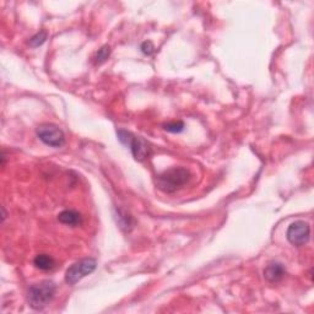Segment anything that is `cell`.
<instances>
[{
    "mask_svg": "<svg viewBox=\"0 0 314 314\" xmlns=\"http://www.w3.org/2000/svg\"><path fill=\"white\" fill-rule=\"evenodd\" d=\"M117 136H118L119 141H121V143L125 146L130 145L131 140H133V138H134L133 134L129 133V131H126V130H123V129H121V130L117 131Z\"/></svg>",
    "mask_w": 314,
    "mask_h": 314,
    "instance_id": "5bb4252c",
    "label": "cell"
},
{
    "mask_svg": "<svg viewBox=\"0 0 314 314\" xmlns=\"http://www.w3.org/2000/svg\"><path fill=\"white\" fill-rule=\"evenodd\" d=\"M96 266L97 262L94 258H85L74 263L65 272V282L69 285H75L87 275L92 274L96 270Z\"/></svg>",
    "mask_w": 314,
    "mask_h": 314,
    "instance_id": "3957f363",
    "label": "cell"
},
{
    "mask_svg": "<svg viewBox=\"0 0 314 314\" xmlns=\"http://www.w3.org/2000/svg\"><path fill=\"white\" fill-rule=\"evenodd\" d=\"M140 49L145 55H151L155 53L156 48H155V46L152 45V42H150V41H146V42H144L143 45H141Z\"/></svg>",
    "mask_w": 314,
    "mask_h": 314,
    "instance_id": "9a60e30c",
    "label": "cell"
},
{
    "mask_svg": "<svg viewBox=\"0 0 314 314\" xmlns=\"http://www.w3.org/2000/svg\"><path fill=\"white\" fill-rule=\"evenodd\" d=\"M286 274V269L281 263H270L264 269V277L269 282H279L282 277Z\"/></svg>",
    "mask_w": 314,
    "mask_h": 314,
    "instance_id": "52a82bcc",
    "label": "cell"
},
{
    "mask_svg": "<svg viewBox=\"0 0 314 314\" xmlns=\"http://www.w3.org/2000/svg\"><path fill=\"white\" fill-rule=\"evenodd\" d=\"M191 171L183 167H173L160 174L156 179V186L165 193H174L186 186L191 179Z\"/></svg>",
    "mask_w": 314,
    "mask_h": 314,
    "instance_id": "6da1fadb",
    "label": "cell"
},
{
    "mask_svg": "<svg viewBox=\"0 0 314 314\" xmlns=\"http://www.w3.org/2000/svg\"><path fill=\"white\" fill-rule=\"evenodd\" d=\"M117 222L119 227L124 231H130L134 226V220L130 214L126 213L123 209H117Z\"/></svg>",
    "mask_w": 314,
    "mask_h": 314,
    "instance_id": "9c48e42d",
    "label": "cell"
},
{
    "mask_svg": "<svg viewBox=\"0 0 314 314\" xmlns=\"http://www.w3.org/2000/svg\"><path fill=\"white\" fill-rule=\"evenodd\" d=\"M1 210H3V216H1V218H3V222L5 221V217H6V211H5V208H1Z\"/></svg>",
    "mask_w": 314,
    "mask_h": 314,
    "instance_id": "2e32d148",
    "label": "cell"
},
{
    "mask_svg": "<svg viewBox=\"0 0 314 314\" xmlns=\"http://www.w3.org/2000/svg\"><path fill=\"white\" fill-rule=\"evenodd\" d=\"M47 37H48L47 31L42 30V31H40L38 33H36V35L33 36V37L31 38L30 41H28V45H30L31 47H33V48H37V47H40V46H42L43 43L46 42Z\"/></svg>",
    "mask_w": 314,
    "mask_h": 314,
    "instance_id": "8fae6325",
    "label": "cell"
},
{
    "mask_svg": "<svg viewBox=\"0 0 314 314\" xmlns=\"http://www.w3.org/2000/svg\"><path fill=\"white\" fill-rule=\"evenodd\" d=\"M59 222L68 226H77L82 222V216L75 210H64L58 215Z\"/></svg>",
    "mask_w": 314,
    "mask_h": 314,
    "instance_id": "ba28073f",
    "label": "cell"
},
{
    "mask_svg": "<svg viewBox=\"0 0 314 314\" xmlns=\"http://www.w3.org/2000/svg\"><path fill=\"white\" fill-rule=\"evenodd\" d=\"M129 147H130L131 153H133L134 159L136 161H144L148 156V153H150V147H148L147 143L144 139L139 138V136L138 138L134 136Z\"/></svg>",
    "mask_w": 314,
    "mask_h": 314,
    "instance_id": "8992f818",
    "label": "cell"
},
{
    "mask_svg": "<svg viewBox=\"0 0 314 314\" xmlns=\"http://www.w3.org/2000/svg\"><path fill=\"white\" fill-rule=\"evenodd\" d=\"M55 290H57V286L50 280H45V281L32 285L27 293V301L31 308L36 309V311L46 308L54 297Z\"/></svg>",
    "mask_w": 314,
    "mask_h": 314,
    "instance_id": "7a4b0ae2",
    "label": "cell"
},
{
    "mask_svg": "<svg viewBox=\"0 0 314 314\" xmlns=\"http://www.w3.org/2000/svg\"><path fill=\"white\" fill-rule=\"evenodd\" d=\"M33 264L37 269L43 270V271H47V270H52L54 267L55 262L50 255L48 254H38L37 257L33 260Z\"/></svg>",
    "mask_w": 314,
    "mask_h": 314,
    "instance_id": "30bf717a",
    "label": "cell"
},
{
    "mask_svg": "<svg viewBox=\"0 0 314 314\" xmlns=\"http://www.w3.org/2000/svg\"><path fill=\"white\" fill-rule=\"evenodd\" d=\"M287 241L291 244L296 245V247H302L306 244L311 237V227L304 221H296V222L291 223L287 228L286 232Z\"/></svg>",
    "mask_w": 314,
    "mask_h": 314,
    "instance_id": "5b68a950",
    "label": "cell"
},
{
    "mask_svg": "<svg viewBox=\"0 0 314 314\" xmlns=\"http://www.w3.org/2000/svg\"><path fill=\"white\" fill-rule=\"evenodd\" d=\"M109 55H111V48H109V46H103V47L101 48V49H98V52L96 53V63H98V64H101V63L106 62L107 59L109 58Z\"/></svg>",
    "mask_w": 314,
    "mask_h": 314,
    "instance_id": "7c38bea8",
    "label": "cell"
},
{
    "mask_svg": "<svg viewBox=\"0 0 314 314\" xmlns=\"http://www.w3.org/2000/svg\"><path fill=\"white\" fill-rule=\"evenodd\" d=\"M36 133L40 140L50 147H62L65 144V135L63 130L53 124H43L38 126Z\"/></svg>",
    "mask_w": 314,
    "mask_h": 314,
    "instance_id": "277c9868",
    "label": "cell"
},
{
    "mask_svg": "<svg viewBox=\"0 0 314 314\" xmlns=\"http://www.w3.org/2000/svg\"><path fill=\"white\" fill-rule=\"evenodd\" d=\"M164 129L166 131H169V133H181V131L184 130V123L181 121H171V123L165 124Z\"/></svg>",
    "mask_w": 314,
    "mask_h": 314,
    "instance_id": "4fadbf2b",
    "label": "cell"
}]
</instances>
